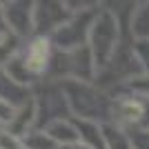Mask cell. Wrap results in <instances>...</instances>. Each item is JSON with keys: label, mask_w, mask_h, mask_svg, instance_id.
I'll use <instances>...</instances> for the list:
<instances>
[{"label": "cell", "mask_w": 149, "mask_h": 149, "mask_svg": "<svg viewBox=\"0 0 149 149\" xmlns=\"http://www.w3.org/2000/svg\"><path fill=\"white\" fill-rule=\"evenodd\" d=\"M62 91L67 96V105L71 111V118L91 120V123H111L113 118V98H107L98 87L91 82L80 80H65Z\"/></svg>", "instance_id": "obj_1"}, {"label": "cell", "mask_w": 149, "mask_h": 149, "mask_svg": "<svg viewBox=\"0 0 149 149\" xmlns=\"http://www.w3.org/2000/svg\"><path fill=\"white\" fill-rule=\"evenodd\" d=\"M118 45H120V27H118L116 13L111 9H98L87 40V47L91 51L93 60H96L98 74L118 54Z\"/></svg>", "instance_id": "obj_2"}, {"label": "cell", "mask_w": 149, "mask_h": 149, "mask_svg": "<svg viewBox=\"0 0 149 149\" xmlns=\"http://www.w3.org/2000/svg\"><path fill=\"white\" fill-rule=\"evenodd\" d=\"M111 123L125 127L127 131H149V98L138 93L113 96Z\"/></svg>", "instance_id": "obj_3"}, {"label": "cell", "mask_w": 149, "mask_h": 149, "mask_svg": "<svg viewBox=\"0 0 149 149\" xmlns=\"http://www.w3.org/2000/svg\"><path fill=\"white\" fill-rule=\"evenodd\" d=\"M96 13H98V7L82 9V11L74 13V16L51 36V42H54L56 51H74V49H80V47H87L89 31H91Z\"/></svg>", "instance_id": "obj_4"}, {"label": "cell", "mask_w": 149, "mask_h": 149, "mask_svg": "<svg viewBox=\"0 0 149 149\" xmlns=\"http://www.w3.org/2000/svg\"><path fill=\"white\" fill-rule=\"evenodd\" d=\"M74 13L67 2H36L33 5V36L51 38Z\"/></svg>", "instance_id": "obj_5"}, {"label": "cell", "mask_w": 149, "mask_h": 149, "mask_svg": "<svg viewBox=\"0 0 149 149\" xmlns=\"http://www.w3.org/2000/svg\"><path fill=\"white\" fill-rule=\"evenodd\" d=\"M33 5L36 2H2V18L11 33L27 38L33 31Z\"/></svg>", "instance_id": "obj_6"}, {"label": "cell", "mask_w": 149, "mask_h": 149, "mask_svg": "<svg viewBox=\"0 0 149 149\" xmlns=\"http://www.w3.org/2000/svg\"><path fill=\"white\" fill-rule=\"evenodd\" d=\"M45 131L54 138V143H56L60 149H69V147H74V145L80 143V134H78V127H76L74 118L54 120L51 125L45 127Z\"/></svg>", "instance_id": "obj_7"}, {"label": "cell", "mask_w": 149, "mask_h": 149, "mask_svg": "<svg viewBox=\"0 0 149 149\" xmlns=\"http://www.w3.org/2000/svg\"><path fill=\"white\" fill-rule=\"evenodd\" d=\"M102 140H105V149H136L131 131H127L116 123L102 125Z\"/></svg>", "instance_id": "obj_8"}, {"label": "cell", "mask_w": 149, "mask_h": 149, "mask_svg": "<svg viewBox=\"0 0 149 149\" xmlns=\"http://www.w3.org/2000/svg\"><path fill=\"white\" fill-rule=\"evenodd\" d=\"M129 33L134 40H149V2H140L131 11Z\"/></svg>", "instance_id": "obj_9"}, {"label": "cell", "mask_w": 149, "mask_h": 149, "mask_svg": "<svg viewBox=\"0 0 149 149\" xmlns=\"http://www.w3.org/2000/svg\"><path fill=\"white\" fill-rule=\"evenodd\" d=\"M22 147L25 149H60L45 129H31L27 136H22Z\"/></svg>", "instance_id": "obj_10"}, {"label": "cell", "mask_w": 149, "mask_h": 149, "mask_svg": "<svg viewBox=\"0 0 149 149\" xmlns=\"http://www.w3.org/2000/svg\"><path fill=\"white\" fill-rule=\"evenodd\" d=\"M131 54H134V58H136L138 74L140 76H149V40H134Z\"/></svg>", "instance_id": "obj_11"}, {"label": "cell", "mask_w": 149, "mask_h": 149, "mask_svg": "<svg viewBox=\"0 0 149 149\" xmlns=\"http://www.w3.org/2000/svg\"><path fill=\"white\" fill-rule=\"evenodd\" d=\"M127 89H129L131 93H138V96L149 98V76H134V78L127 82Z\"/></svg>", "instance_id": "obj_12"}, {"label": "cell", "mask_w": 149, "mask_h": 149, "mask_svg": "<svg viewBox=\"0 0 149 149\" xmlns=\"http://www.w3.org/2000/svg\"><path fill=\"white\" fill-rule=\"evenodd\" d=\"M0 149H25L22 147V138L16 136L13 131H9L5 127L0 131Z\"/></svg>", "instance_id": "obj_13"}, {"label": "cell", "mask_w": 149, "mask_h": 149, "mask_svg": "<svg viewBox=\"0 0 149 149\" xmlns=\"http://www.w3.org/2000/svg\"><path fill=\"white\" fill-rule=\"evenodd\" d=\"M13 116H16V107L11 105V102H7V100L0 98V125H9L13 120Z\"/></svg>", "instance_id": "obj_14"}, {"label": "cell", "mask_w": 149, "mask_h": 149, "mask_svg": "<svg viewBox=\"0 0 149 149\" xmlns=\"http://www.w3.org/2000/svg\"><path fill=\"white\" fill-rule=\"evenodd\" d=\"M131 138L136 149H149V131H131Z\"/></svg>", "instance_id": "obj_15"}, {"label": "cell", "mask_w": 149, "mask_h": 149, "mask_svg": "<svg viewBox=\"0 0 149 149\" xmlns=\"http://www.w3.org/2000/svg\"><path fill=\"white\" fill-rule=\"evenodd\" d=\"M69 149H93V147H87V145L78 143V145H74V147H69Z\"/></svg>", "instance_id": "obj_16"}, {"label": "cell", "mask_w": 149, "mask_h": 149, "mask_svg": "<svg viewBox=\"0 0 149 149\" xmlns=\"http://www.w3.org/2000/svg\"><path fill=\"white\" fill-rule=\"evenodd\" d=\"M2 129H5V125H0V131H2Z\"/></svg>", "instance_id": "obj_17"}]
</instances>
